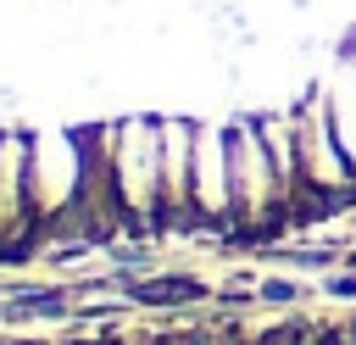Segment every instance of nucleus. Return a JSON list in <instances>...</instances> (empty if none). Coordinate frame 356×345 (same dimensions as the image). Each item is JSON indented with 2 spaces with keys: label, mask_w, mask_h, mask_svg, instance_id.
I'll list each match as a JSON object with an SVG mask.
<instances>
[{
  "label": "nucleus",
  "mask_w": 356,
  "mask_h": 345,
  "mask_svg": "<svg viewBox=\"0 0 356 345\" xmlns=\"http://www.w3.org/2000/svg\"><path fill=\"white\" fill-rule=\"evenodd\" d=\"M289 117H295V150H300V178H306V189H312L323 206L356 200V167H350V156H345V145H339V134H334V117H328L323 89L306 83V95H295Z\"/></svg>",
  "instance_id": "nucleus-4"
},
{
  "label": "nucleus",
  "mask_w": 356,
  "mask_h": 345,
  "mask_svg": "<svg viewBox=\"0 0 356 345\" xmlns=\"http://www.w3.org/2000/svg\"><path fill=\"white\" fill-rule=\"evenodd\" d=\"M111 184H117L122 223L134 234L167 228V206H161V117H150V111L111 117Z\"/></svg>",
  "instance_id": "nucleus-1"
},
{
  "label": "nucleus",
  "mask_w": 356,
  "mask_h": 345,
  "mask_svg": "<svg viewBox=\"0 0 356 345\" xmlns=\"http://www.w3.org/2000/svg\"><path fill=\"white\" fill-rule=\"evenodd\" d=\"M83 172H89L83 128H28V184H33V211L44 234H56L61 223L78 228Z\"/></svg>",
  "instance_id": "nucleus-3"
},
{
  "label": "nucleus",
  "mask_w": 356,
  "mask_h": 345,
  "mask_svg": "<svg viewBox=\"0 0 356 345\" xmlns=\"http://www.w3.org/2000/svg\"><path fill=\"white\" fill-rule=\"evenodd\" d=\"M189 172H195V117L161 111V206H167V223H195L189 217Z\"/></svg>",
  "instance_id": "nucleus-6"
},
{
  "label": "nucleus",
  "mask_w": 356,
  "mask_h": 345,
  "mask_svg": "<svg viewBox=\"0 0 356 345\" xmlns=\"http://www.w3.org/2000/svg\"><path fill=\"white\" fill-rule=\"evenodd\" d=\"M189 217L206 228L234 223V178H228V122L195 117V172H189Z\"/></svg>",
  "instance_id": "nucleus-5"
},
{
  "label": "nucleus",
  "mask_w": 356,
  "mask_h": 345,
  "mask_svg": "<svg viewBox=\"0 0 356 345\" xmlns=\"http://www.w3.org/2000/svg\"><path fill=\"white\" fill-rule=\"evenodd\" d=\"M0 312H6V295H0Z\"/></svg>",
  "instance_id": "nucleus-11"
},
{
  "label": "nucleus",
  "mask_w": 356,
  "mask_h": 345,
  "mask_svg": "<svg viewBox=\"0 0 356 345\" xmlns=\"http://www.w3.org/2000/svg\"><path fill=\"white\" fill-rule=\"evenodd\" d=\"M256 300H267V306H295V300H306V284H300L295 273H273V278H256Z\"/></svg>",
  "instance_id": "nucleus-9"
},
{
  "label": "nucleus",
  "mask_w": 356,
  "mask_h": 345,
  "mask_svg": "<svg viewBox=\"0 0 356 345\" xmlns=\"http://www.w3.org/2000/svg\"><path fill=\"white\" fill-rule=\"evenodd\" d=\"M228 178H234V234H245V245H267V234H278L289 223L284 211V184L273 172V156L261 145L256 111H234L228 117Z\"/></svg>",
  "instance_id": "nucleus-2"
},
{
  "label": "nucleus",
  "mask_w": 356,
  "mask_h": 345,
  "mask_svg": "<svg viewBox=\"0 0 356 345\" xmlns=\"http://www.w3.org/2000/svg\"><path fill=\"white\" fill-rule=\"evenodd\" d=\"M323 295H328V300H356V267L323 273Z\"/></svg>",
  "instance_id": "nucleus-10"
},
{
  "label": "nucleus",
  "mask_w": 356,
  "mask_h": 345,
  "mask_svg": "<svg viewBox=\"0 0 356 345\" xmlns=\"http://www.w3.org/2000/svg\"><path fill=\"white\" fill-rule=\"evenodd\" d=\"M128 306H200L211 300V284L200 273H139L117 284Z\"/></svg>",
  "instance_id": "nucleus-7"
},
{
  "label": "nucleus",
  "mask_w": 356,
  "mask_h": 345,
  "mask_svg": "<svg viewBox=\"0 0 356 345\" xmlns=\"http://www.w3.org/2000/svg\"><path fill=\"white\" fill-rule=\"evenodd\" d=\"M317 89H323L328 117H334V134H339V145H345V156H350V167H356V56L339 50L334 72H323Z\"/></svg>",
  "instance_id": "nucleus-8"
}]
</instances>
